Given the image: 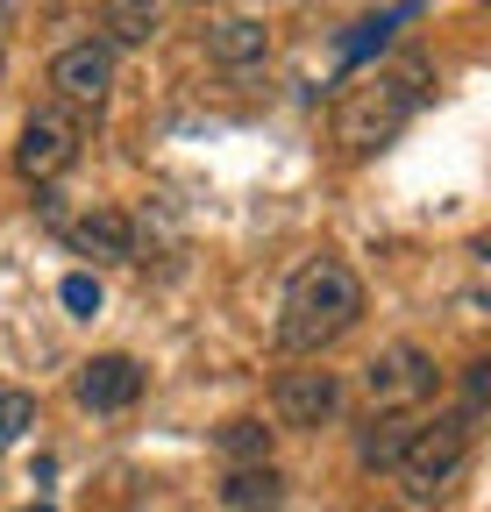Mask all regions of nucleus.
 <instances>
[{
  "label": "nucleus",
  "mask_w": 491,
  "mask_h": 512,
  "mask_svg": "<svg viewBox=\"0 0 491 512\" xmlns=\"http://www.w3.org/2000/svg\"><path fill=\"white\" fill-rule=\"evenodd\" d=\"M363 313V278L342 264V256H314L299 264L292 285H285V306H278V342L292 356H321L328 342H342Z\"/></svg>",
  "instance_id": "obj_1"
},
{
  "label": "nucleus",
  "mask_w": 491,
  "mask_h": 512,
  "mask_svg": "<svg viewBox=\"0 0 491 512\" xmlns=\"http://www.w3.org/2000/svg\"><path fill=\"white\" fill-rule=\"evenodd\" d=\"M427 72L420 64H385V72H363L342 100H335V136L356 150V157H371V150H385L399 128L420 114V86Z\"/></svg>",
  "instance_id": "obj_2"
},
{
  "label": "nucleus",
  "mask_w": 491,
  "mask_h": 512,
  "mask_svg": "<svg viewBox=\"0 0 491 512\" xmlns=\"http://www.w3.org/2000/svg\"><path fill=\"white\" fill-rule=\"evenodd\" d=\"M470 463V420L463 413H435V420H420L413 441H406V456H399V477H406V498H442L456 484V470Z\"/></svg>",
  "instance_id": "obj_3"
},
{
  "label": "nucleus",
  "mask_w": 491,
  "mask_h": 512,
  "mask_svg": "<svg viewBox=\"0 0 491 512\" xmlns=\"http://www.w3.org/2000/svg\"><path fill=\"white\" fill-rule=\"evenodd\" d=\"M435 356H427L420 342H385L371 363H363V399H371V413H420L427 399H435Z\"/></svg>",
  "instance_id": "obj_4"
},
{
  "label": "nucleus",
  "mask_w": 491,
  "mask_h": 512,
  "mask_svg": "<svg viewBox=\"0 0 491 512\" xmlns=\"http://www.w3.org/2000/svg\"><path fill=\"white\" fill-rule=\"evenodd\" d=\"M72 157H79V114L72 107H36L15 136V171L29 185H50L57 171H72Z\"/></svg>",
  "instance_id": "obj_5"
},
{
  "label": "nucleus",
  "mask_w": 491,
  "mask_h": 512,
  "mask_svg": "<svg viewBox=\"0 0 491 512\" xmlns=\"http://www.w3.org/2000/svg\"><path fill=\"white\" fill-rule=\"evenodd\" d=\"M50 86H57V107H100L107 86H114V50L107 43H65L50 57Z\"/></svg>",
  "instance_id": "obj_6"
},
{
  "label": "nucleus",
  "mask_w": 491,
  "mask_h": 512,
  "mask_svg": "<svg viewBox=\"0 0 491 512\" xmlns=\"http://www.w3.org/2000/svg\"><path fill=\"white\" fill-rule=\"evenodd\" d=\"M72 392L86 413H129L143 399V363L136 356H93V363H79Z\"/></svg>",
  "instance_id": "obj_7"
},
{
  "label": "nucleus",
  "mask_w": 491,
  "mask_h": 512,
  "mask_svg": "<svg viewBox=\"0 0 491 512\" xmlns=\"http://www.w3.org/2000/svg\"><path fill=\"white\" fill-rule=\"evenodd\" d=\"M342 413V377L335 370H285L278 377V420L285 427H321Z\"/></svg>",
  "instance_id": "obj_8"
},
{
  "label": "nucleus",
  "mask_w": 491,
  "mask_h": 512,
  "mask_svg": "<svg viewBox=\"0 0 491 512\" xmlns=\"http://www.w3.org/2000/svg\"><path fill=\"white\" fill-rule=\"evenodd\" d=\"M65 242L79 256H93V264H129V256H136V228H129V214H114V207H93V214L65 221Z\"/></svg>",
  "instance_id": "obj_9"
},
{
  "label": "nucleus",
  "mask_w": 491,
  "mask_h": 512,
  "mask_svg": "<svg viewBox=\"0 0 491 512\" xmlns=\"http://www.w3.org/2000/svg\"><path fill=\"white\" fill-rule=\"evenodd\" d=\"M264 50H271L264 15H214L207 22V57H221V64H257Z\"/></svg>",
  "instance_id": "obj_10"
},
{
  "label": "nucleus",
  "mask_w": 491,
  "mask_h": 512,
  "mask_svg": "<svg viewBox=\"0 0 491 512\" xmlns=\"http://www.w3.org/2000/svg\"><path fill=\"white\" fill-rule=\"evenodd\" d=\"M413 427H420L413 413H371V427L356 434V463H363V470H399Z\"/></svg>",
  "instance_id": "obj_11"
},
{
  "label": "nucleus",
  "mask_w": 491,
  "mask_h": 512,
  "mask_svg": "<svg viewBox=\"0 0 491 512\" xmlns=\"http://www.w3.org/2000/svg\"><path fill=\"white\" fill-rule=\"evenodd\" d=\"M420 8H385V15H363V22H349L342 29V43H335V64H342V72H356V64H371L385 43H392V29L399 22H413Z\"/></svg>",
  "instance_id": "obj_12"
},
{
  "label": "nucleus",
  "mask_w": 491,
  "mask_h": 512,
  "mask_svg": "<svg viewBox=\"0 0 491 512\" xmlns=\"http://www.w3.org/2000/svg\"><path fill=\"white\" fill-rule=\"evenodd\" d=\"M278 498H285V477H278L271 463L228 470V484H221V505H228V512H278Z\"/></svg>",
  "instance_id": "obj_13"
},
{
  "label": "nucleus",
  "mask_w": 491,
  "mask_h": 512,
  "mask_svg": "<svg viewBox=\"0 0 491 512\" xmlns=\"http://www.w3.org/2000/svg\"><path fill=\"white\" fill-rule=\"evenodd\" d=\"M221 456H228L235 470L271 463V427H264V420H228V427H221Z\"/></svg>",
  "instance_id": "obj_14"
},
{
  "label": "nucleus",
  "mask_w": 491,
  "mask_h": 512,
  "mask_svg": "<svg viewBox=\"0 0 491 512\" xmlns=\"http://www.w3.org/2000/svg\"><path fill=\"white\" fill-rule=\"evenodd\" d=\"M100 22L114 29V43H150V36H157V22H164V8H136V0H107V8H100Z\"/></svg>",
  "instance_id": "obj_15"
},
{
  "label": "nucleus",
  "mask_w": 491,
  "mask_h": 512,
  "mask_svg": "<svg viewBox=\"0 0 491 512\" xmlns=\"http://www.w3.org/2000/svg\"><path fill=\"white\" fill-rule=\"evenodd\" d=\"M36 427V392H15V384H0V448L22 441Z\"/></svg>",
  "instance_id": "obj_16"
},
{
  "label": "nucleus",
  "mask_w": 491,
  "mask_h": 512,
  "mask_svg": "<svg viewBox=\"0 0 491 512\" xmlns=\"http://www.w3.org/2000/svg\"><path fill=\"white\" fill-rule=\"evenodd\" d=\"M57 299H65L72 313H86V320H93V313H100V278H93V271H72L65 285H57Z\"/></svg>",
  "instance_id": "obj_17"
},
{
  "label": "nucleus",
  "mask_w": 491,
  "mask_h": 512,
  "mask_svg": "<svg viewBox=\"0 0 491 512\" xmlns=\"http://www.w3.org/2000/svg\"><path fill=\"white\" fill-rule=\"evenodd\" d=\"M29 512H50V505H29Z\"/></svg>",
  "instance_id": "obj_18"
},
{
  "label": "nucleus",
  "mask_w": 491,
  "mask_h": 512,
  "mask_svg": "<svg viewBox=\"0 0 491 512\" xmlns=\"http://www.w3.org/2000/svg\"><path fill=\"white\" fill-rule=\"evenodd\" d=\"M0 72H8V57H0Z\"/></svg>",
  "instance_id": "obj_19"
}]
</instances>
